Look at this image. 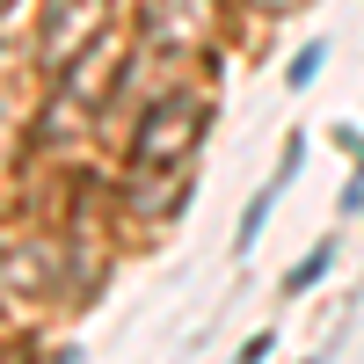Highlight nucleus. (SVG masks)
Here are the masks:
<instances>
[{"label": "nucleus", "mask_w": 364, "mask_h": 364, "mask_svg": "<svg viewBox=\"0 0 364 364\" xmlns=\"http://www.w3.org/2000/svg\"><path fill=\"white\" fill-rule=\"evenodd\" d=\"M291 175H299V139L284 146V168H277V182H269V190L248 204V219H240V240H233V248H255V233H262V219H269V204H277V190H284Z\"/></svg>", "instance_id": "obj_1"}, {"label": "nucleus", "mask_w": 364, "mask_h": 364, "mask_svg": "<svg viewBox=\"0 0 364 364\" xmlns=\"http://www.w3.org/2000/svg\"><path fill=\"white\" fill-rule=\"evenodd\" d=\"M314 73H321V44H306V51H299V58H291V87H306Z\"/></svg>", "instance_id": "obj_2"}]
</instances>
